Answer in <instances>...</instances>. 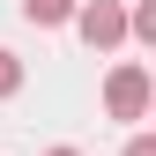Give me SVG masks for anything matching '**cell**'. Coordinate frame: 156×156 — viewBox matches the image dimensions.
Instances as JSON below:
<instances>
[{
  "label": "cell",
  "mask_w": 156,
  "mask_h": 156,
  "mask_svg": "<svg viewBox=\"0 0 156 156\" xmlns=\"http://www.w3.org/2000/svg\"><path fill=\"white\" fill-rule=\"evenodd\" d=\"M126 37H141V45H156V0H141V8L126 15Z\"/></svg>",
  "instance_id": "obj_4"
},
{
  "label": "cell",
  "mask_w": 156,
  "mask_h": 156,
  "mask_svg": "<svg viewBox=\"0 0 156 156\" xmlns=\"http://www.w3.org/2000/svg\"><path fill=\"white\" fill-rule=\"evenodd\" d=\"M23 89V60H15V52H0V97H15Z\"/></svg>",
  "instance_id": "obj_5"
},
{
  "label": "cell",
  "mask_w": 156,
  "mask_h": 156,
  "mask_svg": "<svg viewBox=\"0 0 156 156\" xmlns=\"http://www.w3.org/2000/svg\"><path fill=\"white\" fill-rule=\"evenodd\" d=\"M45 156H82V149H45Z\"/></svg>",
  "instance_id": "obj_7"
},
{
  "label": "cell",
  "mask_w": 156,
  "mask_h": 156,
  "mask_svg": "<svg viewBox=\"0 0 156 156\" xmlns=\"http://www.w3.org/2000/svg\"><path fill=\"white\" fill-rule=\"evenodd\" d=\"M104 112H112V119H141V112H149V67L141 60H119L104 74Z\"/></svg>",
  "instance_id": "obj_2"
},
{
  "label": "cell",
  "mask_w": 156,
  "mask_h": 156,
  "mask_svg": "<svg viewBox=\"0 0 156 156\" xmlns=\"http://www.w3.org/2000/svg\"><path fill=\"white\" fill-rule=\"evenodd\" d=\"M67 23L82 30L89 52H119V45H126V8H119V0H89V8H74Z\"/></svg>",
  "instance_id": "obj_1"
},
{
  "label": "cell",
  "mask_w": 156,
  "mask_h": 156,
  "mask_svg": "<svg viewBox=\"0 0 156 156\" xmlns=\"http://www.w3.org/2000/svg\"><path fill=\"white\" fill-rule=\"evenodd\" d=\"M126 156H156V134H134V141H126Z\"/></svg>",
  "instance_id": "obj_6"
},
{
  "label": "cell",
  "mask_w": 156,
  "mask_h": 156,
  "mask_svg": "<svg viewBox=\"0 0 156 156\" xmlns=\"http://www.w3.org/2000/svg\"><path fill=\"white\" fill-rule=\"evenodd\" d=\"M74 8H82V0H23V23H37V30H52V23H67Z\"/></svg>",
  "instance_id": "obj_3"
}]
</instances>
